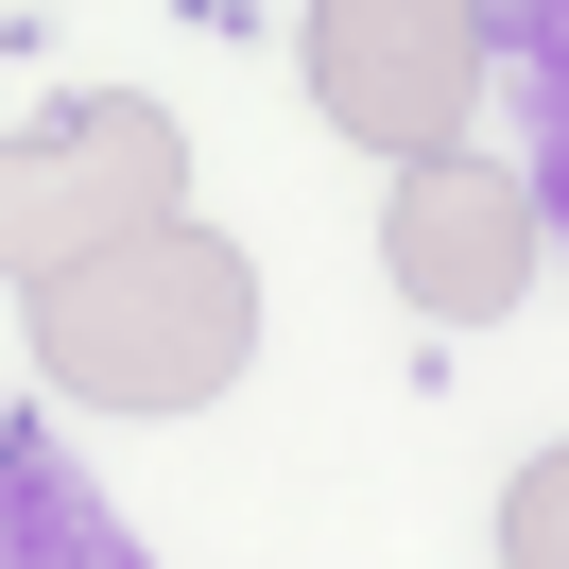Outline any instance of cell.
Here are the masks:
<instances>
[{
	"mask_svg": "<svg viewBox=\"0 0 569 569\" xmlns=\"http://www.w3.org/2000/svg\"><path fill=\"white\" fill-rule=\"evenodd\" d=\"M500 70H518V104H535L518 173L552 190V242H569V0H500Z\"/></svg>",
	"mask_w": 569,
	"mask_h": 569,
	"instance_id": "5",
	"label": "cell"
},
{
	"mask_svg": "<svg viewBox=\"0 0 569 569\" xmlns=\"http://www.w3.org/2000/svg\"><path fill=\"white\" fill-rule=\"evenodd\" d=\"M535 259H552V190L500 173V156H431L380 208V277H397V311H431V328H500L535 293Z\"/></svg>",
	"mask_w": 569,
	"mask_h": 569,
	"instance_id": "4",
	"label": "cell"
},
{
	"mask_svg": "<svg viewBox=\"0 0 569 569\" xmlns=\"http://www.w3.org/2000/svg\"><path fill=\"white\" fill-rule=\"evenodd\" d=\"M500 569H569V431L500 483Z\"/></svg>",
	"mask_w": 569,
	"mask_h": 569,
	"instance_id": "7",
	"label": "cell"
},
{
	"mask_svg": "<svg viewBox=\"0 0 569 569\" xmlns=\"http://www.w3.org/2000/svg\"><path fill=\"white\" fill-rule=\"evenodd\" d=\"M173 173H190V139H173V104H139V87H104V104L36 121V156H18V293H52L70 259H104V242L190 224Z\"/></svg>",
	"mask_w": 569,
	"mask_h": 569,
	"instance_id": "3",
	"label": "cell"
},
{
	"mask_svg": "<svg viewBox=\"0 0 569 569\" xmlns=\"http://www.w3.org/2000/svg\"><path fill=\"white\" fill-rule=\"evenodd\" d=\"M18 311H36V362L70 397H104V415H190V397H224L242 346H259V259L208 242V224H156V242L70 259V277L18 293Z\"/></svg>",
	"mask_w": 569,
	"mask_h": 569,
	"instance_id": "1",
	"label": "cell"
},
{
	"mask_svg": "<svg viewBox=\"0 0 569 569\" xmlns=\"http://www.w3.org/2000/svg\"><path fill=\"white\" fill-rule=\"evenodd\" d=\"M0 518H18V569H139V552H121V535L87 518L70 483H52V466H18V500H0Z\"/></svg>",
	"mask_w": 569,
	"mask_h": 569,
	"instance_id": "6",
	"label": "cell"
},
{
	"mask_svg": "<svg viewBox=\"0 0 569 569\" xmlns=\"http://www.w3.org/2000/svg\"><path fill=\"white\" fill-rule=\"evenodd\" d=\"M293 70H311L328 139L431 173V156H466V104L500 70V0H311L293 18Z\"/></svg>",
	"mask_w": 569,
	"mask_h": 569,
	"instance_id": "2",
	"label": "cell"
}]
</instances>
